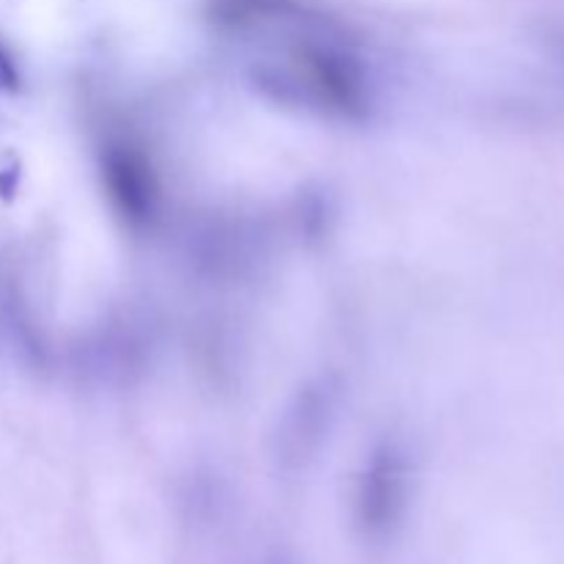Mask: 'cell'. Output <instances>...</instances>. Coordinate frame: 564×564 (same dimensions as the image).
Returning <instances> with one entry per match:
<instances>
[]
</instances>
